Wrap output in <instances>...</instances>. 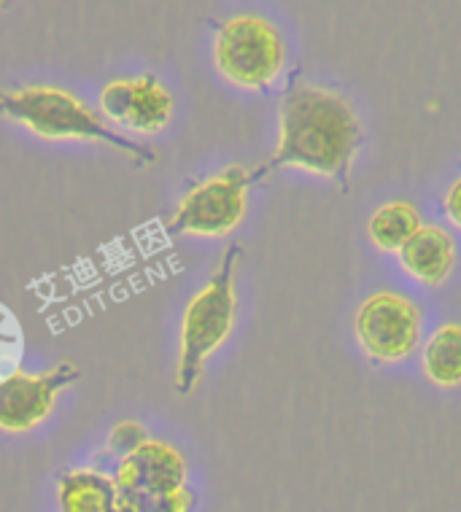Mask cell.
Here are the masks:
<instances>
[{"mask_svg":"<svg viewBox=\"0 0 461 512\" xmlns=\"http://www.w3.org/2000/svg\"><path fill=\"white\" fill-rule=\"evenodd\" d=\"M402 270L421 286H443L456 267V240L437 224H421L413 238L397 251Z\"/></svg>","mask_w":461,"mask_h":512,"instance_id":"10","label":"cell"},{"mask_svg":"<svg viewBox=\"0 0 461 512\" xmlns=\"http://www.w3.org/2000/svg\"><path fill=\"white\" fill-rule=\"evenodd\" d=\"M0 116L14 119L46 141H100L133 157L141 165H149L157 159L154 151L111 130L84 100L76 98L68 89H0Z\"/></svg>","mask_w":461,"mask_h":512,"instance_id":"2","label":"cell"},{"mask_svg":"<svg viewBox=\"0 0 461 512\" xmlns=\"http://www.w3.org/2000/svg\"><path fill=\"white\" fill-rule=\"evenodd\" d=\"M100 108L111 122L141 135L160 133L173 116V95L157 76L116 79L100 92Z\"/></svg>","mask_w":461,"mask_h":512,"instance_id":"8","label":"cell"},{"mask_svg":"<svg viewBox=\"0 0 461 512\" xmlns=\"http://www.w3.org/2000/svg\"><path fill=\"white\" fill-rule=\"evenodd\" d=\"M364 143V124L340 92L294 84L278 108V146L265 170L297 168L348 189V176Z\"/></svg>","mask_w":461,"mask_h":512,"instance_id":"1","label":"cell"},{"mask_svg":"<svg viewBox=\"0 0 461 512\" xmlns=\"http://www.w3.org/2000/svg\"><path fill=\"white\" fill-rule=\"evenodd\" d=\"M354 335L373 364L405 362L421 348L424 316L416 302L399 292H375L356 308Z\"/></svg>","mask_w":461,"mask_h":512,"instance_id":"6","label":"cell"},{"mask_svg":"<svg viewBox=\"0 0 461 512\" xmlns=\"http://www.w3.org/2000/svg\"><path fill=\"white\" fill-rule=\"evenodd\" d=\"M114 483L119 494L178 491L187 488V461L173 445L149 437L133 456L119 461Z\"/></svg>","mask_w":461,"mask_h":512,"instance_id":"9","label":"cell"},{"mask_svg":"<svg viewBox=\"0 0 461 512\" xmlns=\"http://www.w3.org/2000/svg\"><path fill=\"white\" fill-rule=\"evenodd\" d=\"M6 3H9V0H0V6H6Z\"/></svg>","mask_w":461,"mask_h":512,"instance_id":"17","label":"cell"},{"mask_svg":"<svg viewBox=\"0 0 461 512\" xmlns=\"http://www.w3.org/2000/svg\"><path fill=\"white\" fill-rule=\"evenodd\" d=\"M421 370L437 389L461 386V324L448 321L437 327L421 351Z\"/></svg>","mask_w":461,"mask_h":512,"instance_id":"12","label":"cell"},{"mask_svg":"<svg viewBox=\"0 0 461 512\" xmlns=\"http://www.w3.org/2000/svg\"><path fill=\"white\" fill-rule=\"evenodd\" d=\"M213 60L219 73L235 87L267 89L284 71L286 46L270 19L238 14L216 30Z\"/></svg>","mask_w":461,"mask_h":512,"instance_id":"4","label":"cell"},{"mask_svg":"<svg viewBox=\"0 0 461 512\" xmlns=\"http://www.w3.org/2000/svg\"><path fill=\"white\" fill-rule=\"evenodd\" d=\"M257 173L243 165H230L222 173L205 178L181 197L168 221L170 235L224 238L238 230L249 211V186Z\"/></svg>","mask_w":461,"mask_h":512,"instance_id":"5","label":"cell"},{"mask_svg":"<svg viewBox=\"0 0 461 512\" xmlns=\"http://www.w3.org/2000/svg\"><path fill=\"white\" fill-rule=\"evenodd\" d=\"M79 370L73 364H57L49 372H11L0 378V429L3 432H30L54 410V402Z\"/></svg>","mask_w":461,"mask_h":512,"instance_id":"7","label":"cell"},{"mask_svg":"<svg viewBox=\"0 0 461 512\" xmlns=\"http://www.w3.org/2000/svg\"><path fill=\"white\" fill-rule=\"evenodd\" d=\"M443 211L456 230H461V178H456L443 197Z\"/></svg>","mask_w":461,"mask_h":512,"instance_id":"16","label":"cell"},{"mask_svg":"<svg viewBox=\"0 0 461 512\" xmlns=\"http://www.w3.org/2000/svg\"><path fill=\"white\" fill-rule=\"evenodd\" d=\"M421 224L424 221H421L416 205L408 203V200H391L370 216L367 238L383 254H397Z\"/></svg>","mask_w":461,"mask_h":512,"instance_id":"13","label":"cell"},{"mask_svg":"<svg viewBox=\"0 0 461 512\" xmlns=\"http://www.w3.org/2000/svg\"><path fill=\"white\" fill-rule=\"evenodd\" d=\"M60 512H125L114 477L98 469H71L57 483Z\"/></svg>","mask_w":461,"mask_h":512,"instance_id":"11","label":"cell"},{"mask_svg":"<svg viewBox=\"0 0 461 512\" xmlns=\"http://www.w3.org/2000/svg\"><path fill=\"white\" fill-rule=\"evenodd\" d=\"M243 248L230 246L224 251L222 262L211 275V281L189 300L181 321L178 337V394H189L203 378V370L232 335L235 316H238V292H235V275Z\"/></svg>","mask_w":461,"mask_h":512,"instance_id":"3","label":"cell"},{"mask_svg":"<svg viewBox=\"0 0 461 512\" xmlns=\"http://www.w3.org/2000/svg\"><path fill=\"white\" fill-rule=\"evenodd\" d=\"M119 504L125 512H192L195 494L189 486L168 494H119Z\"/></svg>","mask_w":461,"mask_h":512,"instance_id":"14","label":"cell"},{"mask_svg":"<svg viewBox=\"0 0 461 512\" xmlns=\"http://www.w3.org/2000/svg\"><path fill=\"white\" fill-rule=\"evenodd\" d=\"M146 440H149V432L138 421H122V424H116L111 429V434H108V451L116 453L119 461H122L127 456H133Z\"/></svg>","mask_w":461,"mask_h":512,"instance_id":"15","label":"cell"}]
</instances>
